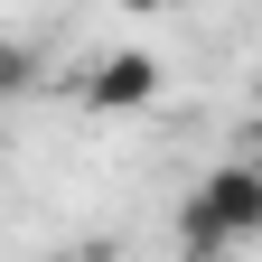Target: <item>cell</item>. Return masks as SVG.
I'll return each instance as SVG.
<instances>
[{"instance_id":"cell-1","label":"cell","mask_w":262,"mask_h":262,"mask_svg":"<svg viewBox=\"0 0 262 262\" xmlns=\"http://www.w3.org/2000/svg\"><path fill=\"white\" fill-rule=\"evenodd\" d=\"M262 234V159H225L187 187L178 206V253L187 262H215L225 244H253Z\"/></svg>"},{"instance_id":"cell-2","label":"cell","mask_w":262,"mask_h":262,"mask_svg":"<svg viewBox=\"0 0 262 262\" xmlns=\"http://www.w3.org/2000/svg\"><path fill=\"white\" fill-rule=\"evenodd\" d=\"M159 84H169V75H159V56H150V47H113V56H94L84 103H94V113H141Z\"/></svg>"},{"instance_id":"cell-3","label":"cell","mask_w":262,"mask_h":262,"mask_svg":"<svg viewBox=\"0 0 262 262\" xmlns=\"http://www.w3.org/2000/svg\"><path fill=\"white\" fill-rule=\"evenodd\" d=\"M19 84H28V56H19V47H0V94H19Z\"/></svg>"}]
</instances>
